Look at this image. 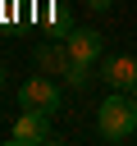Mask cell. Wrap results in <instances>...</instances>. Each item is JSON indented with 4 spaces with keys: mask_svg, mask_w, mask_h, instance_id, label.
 Here are the masks:
<instances>
[{
    "mask_svg": "<svg viewBox=\"0 0 137 146\" xmlns=\"http://www.w3.org/2000/svg\"><path fill=\"white\" fill-rule=\"evenodd\" d=\"M96 128H100L105 141H128L137 132V100L128 91H110L96 110Z\"/></svg>",
    "mask_w": 137,
    "mask_h": 146,
    "instance_id": "6da1fadb",
    "label": "cell"
},
{
    "mask_svg": "<svg viewBox=\"0 0 137 146\" xmlns=\"http://www.w3.org/2000/svg\"><path fill=\"white\" fill-rule=\"evenodd\" d=\"M59 87H55V78L50 73H37V78H27L23 87H18V105L23 110H37V114H55L59 110Z\"/></svg>",
    "mask_w": 137,
    "mask_h": 146,
    "instance_id": "7a4b0ae2",
    "label": "cell"
},
{
    "mask_svg": "<svg viewBox=\"0 0 137 146\" xmlns=\"http://www.w3.org/2000/svg\"><path fill=\"white\" fill-rule=\"evenodd\" d=\"M64 46H68V55H73V64H96L100 55H105V36L96 32V27H73L68 36H64Z\"/></svg>",
    "mask_w": 137,
    "mask_h": 146,
    "instance_id": "3957f363",
    "label": "cell"
},
{
    "mask_svg": "<svg viewBox=\"0 0 137 146\" xmlns=\"http://www.w3.org/2000/svg\"><path fill=\"white\" fill-rule=\"evenodd\" d=\"M100 82H105L110 91H132V82H137V59H132V55H105V59H100Z\"/></svg>",
    "mask_w": 137,
    "mask_h": 146,
    "instance_id": "277c9868",
    "label": "cell"
},
{
    "mask_svg": "<svg viewBox=\"0 0 137 146\" xmlns=\"http://www.w3.org/2000/svg\"><path fill=\"white\" fill-rule=\"evenodd\" d=\"M32 64H37V73L64 78V73L73 68V55H68V46H50V41H41V46H32Z\"/></svg>",
    "mask_w": 137,
    "mask_h": 146,
    "instance_id": "5b68a950",
    "label": "cell"
},
{
    "mask_svg": "<svg viewBox=\"0 0 137 146\" xmlns=\"http://www.w3.org/2000/svg\"><path fill=\"white\" fill-rule=\"evenodd\" d=\"M46 137H50V128H46V114H37V110H23V114H18V123H14V132H9V141H14V146L46 141Z\"/></svg>",
    "mask_w": 137,
    "mask_h": 146,
    "instance_id": "8992f818",
    "label": "cell"
},
{
    "mask_svg": "<svg viewBox=\"0 0 137 146\" xmlns=\"http://www.w3.org/2000/svg\"><path fill=\"white\" fill-rule=\"evenodd\" d=\"M64 82H68V87H73V91H82V87H87V82H91V73H87V64H73V68H68V73H64Z\"/></svg>",
    "mask_w": 137,
    "mask_h": 146,
    "instance_id": "52a82bcc",
    "label": "cell"
},
{
    "mask_svg": "<svg viewBox=\"0 0 137 146\" xmlns=\"http://www.w3.org/2000/svg\"><path fill=\"white\" fill-rule=\"evenodd\" d=\"M110 5H114V0H87V9H91V14H105Z\"/></svg>",
    "mask_w": 137,
    "mask_h": 146,
    "instance_id": "ba28073f",
    "label": "cell"
},
{
    "mask_svg": "<svg viewBox=\"0 0 137 146\" xmlns=\"http://www.w3.org/2000/svg\"><path fill=\"white\" fill-rule=\"evenodd\" d=\"M128 96H132V100H137V82H132V91H128Z\"/></svg>",
    "mask_w": 137,
    "mask_h": 146,
    "instance_id": "9c48e42d",
    "label": "cell"
}]
</instances>
